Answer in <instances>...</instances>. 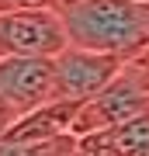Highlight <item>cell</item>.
I'll return each instance as SVG.
<instances>
[{"instance_id": "obj_1", "label": "cell", "mask_w": 149, "mask_h": 156, "mask_svg": "<svg viewBox=\"0 0 149 156\" xmlns=\"http://www.w3.org/2000/svg\"><path fill=\"white\" fill-rule=\"evenodd\" d=\"M69 45L118 59L149 56V7L139 0H83L62 7Z\"/></svg>"}, {"instance_id": "obj_2", "label": "cell", "mask_w": 149, "mask_h": 156, "mask_svg": "<svg viewBox=\"0 0 149 156\" xmlns=\"http://www.w3.org/2000/svg\"><path fill=\"white\" fill-rule=\"evenodd\" d=\"M146 111H149V56L128 59L125 69L97 97H90V101L80 104L76 122H73V139L97 135L104 128L132 122V118L146 115Z\"/></svg>"}, {"instance_id": "obj_3", "label": "cell", "mask_w": 149, "mask_h": 156, "mask_svg": "<svg viewBox=\"0 0 149 156\" xmlns=\"http://www.w3.org/2000/svg\"><path fill=\"white\" fill-rule=\"evenodd\" d=\"M69 49L62 7L0 11V59H55Z\"/></svg>"}, {"instance_id": "obj_4", "label": "cell", "mask_w": 149, "mask_h": 156, "mask_svg": "<svg viewBox=\"0 0 149 156\" xmlns=\"http://www.w3.org/2000/svg\"><path fill=\"white\" fill-rule=\"evenodd\" d=\"M52 101H59L55 59H0V135Z\"/></svg>"}, {"instance_id": "obj_5", "label": "cell", "mask_w": 149, "mask_h": 156, "mask_svg": "<svg viewBox=\"0 0 149 156\" xmlns=\"http://www.w3.org/2000/svg\"><path fill=\"white\" fill-rule=\"evenodd\" d=\"M125 62L128 59L69 45L62 56H55V94H59V101L83 104V101L97 97L101 90L125 69Z\"/></svg>"}, {"instance_id": "obj_6", "label": "cell", "mask_w": 149, "mask_h": 156, "mask_svg": "<svg viewBox=\"0 0 149 156\" xmlns=\"http://www.w3.org/2000/svg\"><path fill=\"white\" fill-rule=\"evenodd\" d=\"M76 111H80V104H73V101H52L38 111L24 115L21 122H14L0 139L11 146H42V142L66 139V135H73Z\"/></svg>"}, {"instance_id": "obj_7", "label": "cell", "mask_w": 149, "mask_h": 156, "mask_svg": "<svg viewBox=\"0 0 149 156\" xmlns=\"http://www.w3.org/2000/svg\"><path fill=\"white\" fill-rule=\"evenodd\" d=\"M80 153L83 156H149V111L132 122H122L115 128L80 139Z\"/></svg>"}, {"instance_id": "obj_8", "label": "cell", "mask_w": 149, "mask_h": 156, "mask_svg": "<svg viewBox=\"0 0 149 156\" xmlns=\"http://www.w3.org/2000/svg\"><path fill=\"white\" fill-rule=\"evenodd\" d=\"M69 4H83V0H62V7H69Z\"/></svg>"}, {"instance_id": "obj_9", "label": "cell", "mask_w": 149, "mask_h": 156, "mask_svg": "<svg viewBox=\"0 0 149 156\" xmlns=\"http://www.w3.org/2000/svg\"><path fill=\"white\" fill-rule=\"evenodd\" d=\"M139 4H146V7H149V0H139Z\"/></svg>"}]
</instances>
